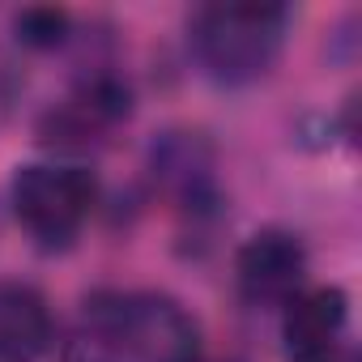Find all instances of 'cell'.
I'll return each mask as SVG.
<instances>
[{"label":"cell","mask_w":362,"mask_h":362,"mask_svg":"<svg viewBox=\"0 0 362 362\" xmlns=\"http://www.w3.org/2000/svg\"><path fill=\"white\" fill-rule=\"evenodd\" d=\"M64 362H124V354L119 349H111L103 337H77L69 349H64Z\"/></svg>","instance_id":"8"},{"label":"cell","mask_w":362,"mask_h":362,"mask_svg":"<svg viewBox=\"0 0 362 362\" xmlns=\"http://www.w3.org/2000/svg\"><path fill=\"white\" fill-rule=\"evenodd\" d=\"M239 294L252 307H286L307 281V247L294 230H256L235 256Z\"/></svg>","instance_id":"4"},{"label":"cell","mask_w":362,"mask_h":362,"mask_svg":"<svg viewBox=\"0 0 362 362\" xmlns=\"http://www.w3.org/2000/svg\"><path fill=\"white\" fill-rule=\"evenodd\" d=\"M286 26L290 13L281 5H205L192 18V47L214 81L247 86L273 69Z\"/></svg>","instance_id":"2"},{"label":"cell","mask_w":362,"mask_h":362,"mask_svg":"<svg viewBox=\"0 0 362 362\" xmlns=\"http://www.w3.org/2000/svg\"><path fill=\"white\" fill-rule=\"evenodd\" d=\"M86 324L136 362H192L205 354L197 320L158 290H98L86 298Z\"/></svg>","instance_id":"1"},{"label":"cell","mask_w":362,"mask_h":362,"mask_svg":"<svg viewBox=\"0 0 362 362\" xmlns=\"http://www.w3.org/2000/svg\"><path fill=\"white\" fill-rule=\"evenodd\" d=\"M192 362H235V358H209V354H201V358H192Z\"/></svg>","instance_id":"9"},{"label":"cell","mask_w":362,"mask_h":362,"mask_svg":"<svg viewBox=\"0 0 362 362\" xmlns=\"http://www.w3.org/2000/svg\"><path fill=\"white\" fill-rule=\"evenodd\" d=\"M69 13L64 9H56V5H30V9H22L18 18H13V30H18V39L26 43V47H35V52H52V47H60L64 39H69Z\"/></svg>","instance_id":"7"},{"label":"cell","mask_w":362,"mask_h":362,"mask_svg":"<svg viewBox=\"0 0 362 362\" xmlns=\"http://www.w3.org/2000/svg\"><path fill=\"white\" fill-rule=\"evenodd\" d=\"M98 205V179L81 162H30L13 175V214L22 230L56 252L69 247Z\"/></svg>","instance_id":"3"},{"label":"cell","mask_w":362,"mask_h":362,"mask_svg":"<svg viewBox=\"0 0 362 362\" xmlns=\"http://www.w3.org/2000/svg\"><path fill=\"white\" fill-rule=\"evenodd\" d=\"M349 320V298L337 286L298 290L281 315V345L290 362H337Z\"/></svg>","instance_id":"5"},{"label":"cell","mask_w":362,"mask_h":362,"mask_svg":"<svg viewBox=\"0 0 362 362\" xmlns=\"http://www.w3.org/2000/svg\"><path fill=\"white\" fill-rule=\"evenodd\" d=\"M52 349V311L35 286H0V362H39Z\"/></svg>","instance_id":"6"}]
</instances>
